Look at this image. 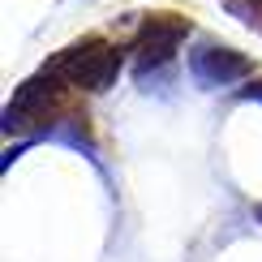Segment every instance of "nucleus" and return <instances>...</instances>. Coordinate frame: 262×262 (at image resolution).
Returning <instances> with one entry per match:
<instances>
[{
    "instance_id": "f257e3e1",
    "label": "nucleus",
    "mask_w": 262,
    "mask_h": 262,
    "mask_svg": "<svg viewBox=\"0 0 262 262\" xmlns=\"http://www.w3.org/2000/svg\"><path fill=\"white\" fill-rule=\"evenodd\" d=\"M116 69H121V56H116V48H107L99 39H86L78 48L64 52L60 60V73L69 78L73 86H91V91H99L116 78Z\"/></svg>"
}]
</instances>
